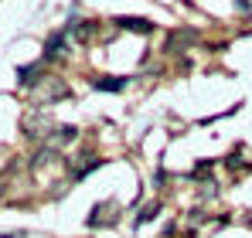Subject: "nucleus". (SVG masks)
<instances>
[{
    "instance_id": "nucleus-1",
    "label": "nucleus",
    "mask_w": 252,
    "mask_h": 238,
    "mask_svg": "<svg viewBox=\"0 0 252 238\" xmlns=\"http://www.w3.org/2000/svg\"><path fill=\"white\" fill-rule=\"evenodd\" d=\"M116 214H120V208H116V204H109V201H102V204H95V208H92V214H89V228L116 225Z\"/></svg>"
},
{
    "instance_id": "nucleus-2",
    "label": "nucleus",
    "mask_w": 252,
    "mask_h": 238,
    "mask_svg": "<svg viewBox=\"0 0 252 238\" xmlns=\"http://www.w3.org/2000/svg\"><path fill=\"white\" fill-rule=\"evenodd\" d=\"M113 24H120L123 31H136V34H150L154 31V21H147V17H116Z\"/></svg>"
},
{
    "instance_id": "nucleus-3",
    "label": "nucleus",
    "mask_w": 252,
    "mask_h": 238,
    "mask_svg": "<svg viewBox=\"0 0 252 238\" xmlns=\"http://www.w3.org/2000/svg\"><path fill=\"white\" fill-rule=\"evenodd\" d=\"M194 38H198L194 31H177V34H170V38H167V51H177L181 44H188V41H194Z\"/></svg>"
},
{
    "instance_id": "nucleus-4",
    "label": "nucleus",
    "mask_w": 252,
    "mask_h": 238,
    "mask_svg": "<svg viewBox=\"0 0 252 238\" xmlns=\"http://www.w3.org/2000/svg\"><path fill=\"white\" fill-rule=\"evenodd\" d=\"M92 85H95L99 92H120V89L126 85V79H95Z\"/></svg>"
},
{
    "instance_id": "nucleus-5",
    "label": "nucleus",
    "mask_w": 252,
    "mask_h": 238,
    "mask_svg": "<svg viewBox=\"0 0 252 238\" xmlns=\"http://www.w3.org/2000/svg\"><path fill=\"white\" fill-rule=\"evenodd\" d=\"M62 48H65V38H62V34H55V38L48 41V51H44V58H48V61H51V58H58V55H62Z\"/></svg>"
},
{
    "instance_id": "nucleus-6",
    "label": "nucleus",
    "mask_w": 252,
    "mask_h": 238,
    "mask_svg": "<svg viewBox=\"0 0 252 238\" xmlns=\"http://www.w3.org/2000/svg\"><path fill=\"white\" fill-rule=\"evenodd\" d=\"M157 211H160V204H157V201H154V204H147V208H143V211L136 214V225H143V221H150V218H154Z\"/></svg>"
},
{
    "instance_id": "nucleus-7",
    "label": "nucleus",
    "mask_w": 252,
    "mask_h": 238,
    "mask_svg": "<svg viewBox=\"0 0 252 238\" xmlns=\"http://www.w3.org/2000/svg\"><path fill=\"white\" fill-rule=\"evenodd\" d=\"M208 174H211V160H201V163H198V167L191 170V177H198V180H205Z\"/></svg>"
},
{
    "instance_id": "nucleus-8",
    "label": "nucleus",
    "mask_w": 252,
    "mask_h": 238,
    "mask_svg": "<svg viewBox=\"0 0 252 238\" xmlns=\"http://www.w3.org/2000/svg\"><path fill=\"white\" fill-rule=\"evenodd\" d=\"M0 238H24V235H21V232H17V235H0Z\"/></svg>"
}]
</instances>
